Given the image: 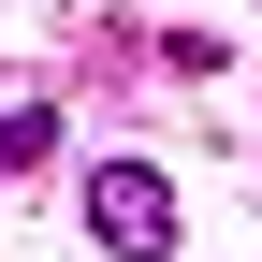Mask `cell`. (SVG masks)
Instances as JSON below:
<instances>
[{
    "instance_id": "cell-2",
    "label": "cell",
    "mask_w": 262,
    "mask_h": 262,
    "mask_svg": "<svg viewBox=\"0 0 262 262\" xmlns=\"http://www.w3.org/2000/svg\"><path fill=\"white\" fill-rule=\"evenodd\" d=\"M44 146H58V102H0V189L44 175Z\"/></svg>"
},
{
    "instance_id": "cell-1",
    "label": "cell",
    "mask_w": 262,
    "mask_h": 262,
    "mask_svg": "<svg viewBox=\"0 0 262 262\" xmlns=\"http://www.w3.org/2000/svg\"><path fill=\"white\" fill-rule=\"evenodd\" d=\"M88 233H102V262H175V175L160 160H88Z\"/></svg>"
}]
</instances>
